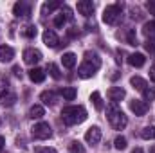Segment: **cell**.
<instances>
[{
    "label": "cell",
    "mask_w": 155,
    "mask_h": 153,
    "mask_svg": "<svg viewBox=\"0 0 155 153\" xmlns=\"http://www.w3.org/2000/svg\"><path fill=\"white\" fill-rule=\"evenodd\" d=\"M99 67H101L99 56L96 52H92V50H87L85 52V58H83V63L78 69V76L81 77V79H88V77H92L96 74V70Z\"/></svg>",
    "instance_id": "6da1fadb"
},
{
    "label": "cell",
    "mask_w": 155,
    "mask_h": 153,
    "mask_svg": "<svg viewBox=\"0 0 155 153\" xmlns=\"http://www.w3.org/2000/svg\"><path fill=\"white\" fill-rule=\"evenodd\" d=\"M61 119H63L65 124L74 126V124H79V122H83L87 119V110L83 106H74V105L72 106H65L61 110Z\"/></svg>",
    "instance_id": "7a4b0ae2"
},
{
    "label": "cell",
    "mask_w": 155,
    "mask_h": 153,
    "mask_svg": "<svg viewBox=\"0 0 155 153\" xmlns=\"http://www.w3.org/2000/svg\"><path fill=\"white\" fill-rule=\"evenodd\" d=\"M107 115H108V121H110V124H112L114 130H124V128H126L128 117H126L124 112L117 106V103H110V105H108Z\"/></svg>",
    "instance_id": "3957f363"
},
{
    "label": "cell",
    "mask_w": 155,
    "mask_h": 153,
    "mask_svg": "<svg viewBox=\"0 0 155 153\" xmlns=\"http://www.w3.org/2000/svg\"><path fill=\"white\" fill-rule=\"evenodd\" d=\"M123 15V5L121 4H112V5H107L105 11H103V22L108 24V25H116L119 22Z\"/></svg>",
    "instance_id": "277c9868"
},
{
    "label": "cell",
    "mask_w": 155,
    "mask_h": 153,
    "mask_svg": "<svg viewBox=\"0 0 155 153\" xmlns=\"http://www.w3.org/2000/svg\"><path fill=\"white\" fill-rule=\"evenodd\" d=\"M31 135H33V139L45 141V139H49L52 135V128L49 126V122H36L31 128Z\"/></svg>",
    "instance_id": "5b68a950"
},
{
    "label": "cell",
    "mask_w": 155,
    "mask_h": 153,
    "mask_svg": "<svg viewBox=\"0 0 155 153\" xmlns=\"http://www.w3.org/2000/svg\"><path fill=\"white\" fill-rule=\"evenodd\" d=\"M40 60H41V52L38 49H25L24 50V61L27 65H36Z\"/></svg>",
    "instance_id": "8992f818"
},
{
    "label": "cell",
    "mask_w": 155,
    "mask_h": 153,
    "mask_svg": "<svg viewBox=\"0 0 155 153\" xmlns=\"http://www.w3.org/2000/svg\"><path fill=\"white\" fill-rule=\"evenodd\" d=\"M130 110L135 115L143 117V115H146V112H148V105L143 99H134V101H130Z\"/></svg>",
    "instance_id": "52a82bcc"
},
{
    "label": "cell",
    "mask_w": 155,
    "mask_h": 153,
    "mask_svg": "<svg viewBox=\"0 0 155 153\" xmlns=\"http://www.w3.org/2000/svg\"><path fill=\"white\" fill-rule=\"evenodd\" d=\"M85 141H87L88 144H97V142L101 141V130H99V126L88 128L87 133H85Z\"/></svg>",
    "instance_id": "ba28073f"
},
{
    "label": "cell",
    "mask_w": 155,
    "mask_h": 153,
    "mask_svg": "<svg viewBox=\"0 0 155 153\" xmlns=\"http://www.w3.org/2000/svg\"><path fill=\"white\" fill-rule=\"evenodd\" d=\"M13 13H15V16H24V18H27L29 15H31V7H29V4H25V2H16L15 5H13Z\"/></svg>",
    "instance_id": "9c48e42d"
},
{
    "label": "cell",
    "mask_w": 155,
    "mask_h": 153,
    "mask_svg": "<svg viewBox=\"0 0 155 153\" xmlns=\"http://www.w3.org/2000/svg\"><path fill=\"white\" fill-rule=\"evenodd\" d=\"M107 96H108V99H110L112 103H119L121 99H124L126 92H124V88H121V86H112V88H108Z\"/></svg>",
    "instance_id": "30bf717a"
},
{
    "label": "cell",
    "mask_w": 155,
    "mask_h": 153,
    "mask_svg": "<svg viewBox=\"0 0 155 153\" xmlns=\"http://www.w3.org/2000/svg\"><path fill=\"white\" fill-rule=\"evenodd\" d=\"M43 43H45L47 47L54 49V47H58V43H60V38H58V34H56L54 31L47 29V31L43 33Z\"/></svg>",
    "instance_id": "8fae6325"
},
{
    "label": "cell",
    "mask_w": 155,
    "mask_h": 153,
    "mask_svg": "<svg viewBox=\"0 0 155 153\" xmlns=\"http://www.w3.org/2000/svg\"><path fill=\"white\" fill-rule=\"evenodd\" d=\"M78 11H79V15H83V16H90V15L94 13V4H92V0H79V2H78Z\"/></svg>",
    "instance_id": "7c38bea8"
},
{
    "label": "cell",
    "mask_w": 155,
    "mask_h": 153,
    "mask_svg": "<svg viewBox=\"0 0 155 153\" xmlns=\"http://www.w3.org/2000/svg\"><path fill=\"white\" fill-rule=\"evenodd\" d=\"M15 58V50L9 45H0V63H7Z\"/></svg>",
    "instance_id": "4fadbf2b"
},
{
    "label": "cell",
    "mask_w": 155,
    "mask_h": 153,
    "mask_svg": "<svg viewBox=\"0 0 155 153\" xmlns=\"http://www.w3.org/2000/svg\"><path fill=\"white\" fill-rule=\"evenodd\" d=\"M128 63H130L132 67L141 69V67L146 63V58H144V54H141V52H134V54H130V56H128Z\"/></svg>",
    "instance_id": "5bb4252c"
},
{
    "label": "cell",
    "mask_w": 155,
    "mask_h": 153,
    "mask_svg": "<svg viewBox=\"0 0 155 153\" xmlns=\"http://www.w3.org/2000/svg\"><path fill=\"white\" fill-rule=\"evenodd\" d=\"M29 79H31L33 83H41V81L45 79V70H43V69H38V67H33V69L29 70Z\"/></svg>",
    "instance_id": "9a60e30c"
},
{
    "label": "cell",
    "mask_w": 155,
    "mask_h": 153,
    "mask_svg": "<svg viewBox=\"0 0 155 153\" xmlns=\"http://www.w3.org/2000/svg\"><path fill=\"white\" fill-rule=\"evenodd\" d=\"M76 61H78V58H76L74 52H67V54H63V58H61V63H63L65 69H74Z\"/></svg>",
    "instance_id": "2e32d148"
},
{
    "label": "cell",
    "mask_w": 155,
    "mask_h": 153,
    "mask_svg": "<svg viewBox=\"0 0 155 153\" xmlns=\"http://www.w3.org/2000/svg\"><path fill=\"white\" fill-rule=\"evenodd\" d=\"M130 85L135 88V90H139V92H144L146 88H148V83L143 79V77H139V76H134L132 79H130Z\"/></svg>",
    "instance_id": "e0dca14e"
},
{
    "label": "cell",
    "mask_w": 155,
    "mask_h": 153,
    "mask_svg": "<svg viewBox=\"0 0 155 153\" xmlns=\"http://www.w3.org/2000/svg\"><path fill=\"white\" fill-rule=\"evenodd\" d=\"M40 99L43 101V105H49V106H52V105L56 103V94H54L52 90H45V92H41Z\"/></svg>",
    "instance_id": "ac0fdd59"
},
{
    "label": "cell",
    "mask_w": 155,
    "mask_h": 153,
    "mask_svg": "<svg viewBox=\"0 0 155 153\" xmlns=\"http://www.w3.org/2000/svg\"><path fill=\"white\" fill-rule=\"evenodd\" d=\"M43 115H45V108L41 105H33L29 108V117L31 119H41Z\"/></svg>",
    "instance_id": "d6986e66"
},
{
    "label": "cell",
    "mask_w": 155,
    "mask_h": 153,
    "mask_svg": "<svg viewBox=\"0 0 155 153\" xmlns=\"http://www.w3.org/2000/svg\"><path fill=\"white\" fill-rule=\"evenodd\" d=\"M60 94H61V97H63L65 101H74L76 96H78V90L74 88V86H67V88H63Z\"/></svg>",
    "instance_id": "ffe728a7"
},
{
    "label": "cell",
    "mask_w": 155,
    "mask_h": 153,
    "mask_svg": "<svg viewBox=\"0 0 155 153\" xmlns=\"http://www.w3.org/2000/svg\"><path fill=\"white\" fill-rule=\"evenodd\" d=\"M90 101H92V105H94V108H96V110H99V112L103 110V106H105V105H103V99H101V94H99V92H92Z\"/></svg>",
    "instance_id": "44dd1931"
},
{
    "label": "cell",
    "mask_w": 155,
    "mask_h": 153,
    "mask_svg": "<svg viewBox=\"0 0 155 153\" xmlns=\"http://www.w3.org/2000/svg\"><path fill=\"white\" fill-rule=\"evenodd\" d=\"M63 4H60V2H47V4H43V7H41V15H47V13H52L54 9H58V7H61Z\"/></svg>",
    "instance_id": "7402d4cb"
},
{
    "label": "cell",
    "mask_w": 155,
    "mask_h": 153,
    "mask_svg": "<svg viewBox=\"0 0 155 153\" xmlns=\"http://www.w3.org/2000/svg\"><path fill=\"white\" fill-rule=\"evenodd\" d=\"M143 33H144L148 38L155 36V20H152V22H146V24L143 25Z\"/></svg>",
    "instance_id": "603a6c76"
},
{
    "label": "cell",
    "mask_w": 155,
    "mask_h": 153,
    "mask_svg": "<svg viewBox=\"0 0 155 153\" xmlns=\"http://www.w3.org/2000/svg\"><path fill=\"white\" fill-rule=\"evenodd\" d=\"M141 137H143L144 141L155 139V126H146V128H143V132H141Z\"/></svg>",
    "instance_id": "cb8c5ba5"
},
{
    "label": "cell",
    "mask_w": 155,
    "mask_h": 153,
    "mask_svg": "<svg viewBox=\"0 0 155 153\" xmlns=\"http://www.w3.org/2000/svg\"><path fill=\"white\" fill-rule=\"evenodd\" d=\"M69 153H85V146L79 141H72L69 144Z\"/></svg>",
    "instance_id": "d4e9b609"
},
{
    "label": "cell",
    "mask_w": 155,
    "mask_h": 153,
    "mask_svg": "<svg viewBox=\"0 0 155 153\" xmlns=\"http://www.w3.org/2000/svg\"><path fill=\"white\" fill-rule=\"evenodd\" d=\"M47 70H49V74H51V76L54 77L56 81H58V79H61V72H60V67H58L56 63H49Z\"/></svg>",
    "instance_id": "484cf974"
},
{
    "label": "cell",
    "mask_w": 155,
    "mask_h": 153,
    "mask_svg": "<svg viewBox=\"0 0 155 153\" xmlns=\"http://www.w3.org/2000/svg\"><path fill=\"white\" fill-rule=\"evenodd\" d=\"M36 33H38V29H36V25H27V27H24V33H22V34H24V36H25V38H35V36H36Z\"/></svg>",
    "instance_id": "4316f807"
},
{
    "label": "cell",
    "mask_w": 155,
    "mask_h": 153,
    "mask_svg": "<svg viewBox=\"0 0 155 153\" xmlns=\"http://www.w3.org/2000/svg\"><path fill=\"white\" fill-rule=\"evenodd\" d=\"M7 92H9V81L0 77V97H5Z\"/></svg>",
    "instance_id": "83f0119b"
},
{
    "label": "cell",
    "mask_w": 155,
    "mask_h": 153,
    "mask_svg": "<svg viewBox=\"0 0 155 153\" xmlns=\"http://www.w3.org/2000/svg\"><path fill=\"white\" fill-rule=\"evenodd\" d=\"M65 24H67V18H65V15H63V13H58V15L54 16V25L61 29Z\"/></svg>",
    "instance_id": "f1b7e54d"
},
{
    "label": "cell",
    "mask_w": 155,
    "mask_h": 153,
    "mask_svg": "<svg viewBox=\"0 0 155 153\" xmlns=\"http://www.w3.org/2000/svg\"><path fill=\"white\" fill-rule=\"evenodd\" d=\"M114 146H116V150H124L126 148V139L124 137H116V141H114Z\"/></svg>",
    "instance_id": "f546056e"
},
{
    "label": "cell",
    "mask_w": 155,
    "mask_h": 153,
    "mask_svg": "<svg viewBox=\"0 0 155 153\" xmlns=\"http://www.w3.org/2000/svg\"><path fill=\"white\" fill-rule=\"evenodd\" d=\"M144 49L148 50V52H152L153 54L155 52V38H148L146 41H144Z\"/></svg>",
    "instance_id": "4dcf8cb0"
},
{
    "label": "cell",
    "mask_w": 155,
    "mask_h": 153,
    "mask_svg": "<svg viewBox=\"0 0 155 153\" xmlns=\"http://www.w3.org/2000/svg\"><path fill=\"white\" fill-rule=\"evenodd\" d=\"M126 40H128V43H130V45H137V34H135V31H134V29H130V31H128Z\"/></svg>",
    "instance_id": "1f68e13d"
},
{
    "label": "cell",
    "mask_w": 155,
    "mask_h": 153,
    "mask_svg": "<svg viewBox=\"0 0 155 153\" xmlns=\"http://www.w3.org/2000/svg\"><path fill=\"white\" fill-rule=\"evenodd\" d=\"M60 13H63L67 20H71V18H72V9H71L69 5H61V7H60Z\"/></svg>",
    "instance_id": "d6a6232c"
},
{
    "label": "cell",
    "mask_w": 155,
    "mask_h": 153,
    "mask_svg": "<svg viewBox=\"0 0 155 153\" xmlns=\"http://www.w3.org/2000/svg\"><path fill=\"white\" fill-rule=\"evenodd\" d=\"M146 9H148V13H150V15H153V16H155V2H153V0L146 2Z\"/></svg>",
    "instance_id": "836d02e7"
},
{
    "label": "cell",
    "mask_w": 155,
    "mask_h": 153,
    "mask_svg": "<svg viewBox=\"0 0 155 153\" xmlns=\"http://www.w3.org/2000/svg\"><path fill=\"white\" fill-rule=\"evenodd\" d=\"M35 153H58L54 148H36Z\"/></svg>",
    "instance_id": "e575fe53"
},
{
    "label": "cell",
    "mask_w": 155,
    "mask_h": 153,
    "mask_svg": "<svg viewBox=\"0 0 155 153\" xmlns=\"http://www.w3.org/2000/svg\"><path fill=\"white\" fill-rule=\"evenodd\" d=\"M143 94H144V99H146V101L153 99V96H155V92H153V90H150V88H146V90H144Z\"/></svg>",
    "instance_id": "d590c367"
},
{
    "label": "cell",
    "mask_w": 155,
    "mask_h": 153,
    "mask_svg": "<svg viewBox=\"0 0 155 153\" xmlns=\"http://www.w3.org/2000/svg\"><path fill=\"white\" fill-rule=\"evenodd\" d=\"M15 101H16V96H13V94H11V96H9V97H7L5 101H4V105L11 106V105H15Z\"/></svg>",
    "instance_id": "8d00e7d4"
},
{
    "label": "cell",
    "mask_w": 155,
    "mask_h": 153,
    "mask_svg": "<svg viewBox=\"0 0 155 153\" xmlns=\"http://www.w3.org/2000/svg\"><path fill=\"white\" fill-rule=\"evenodd\" d=\"M13 74L16 77H22V69H20L18 65H15V67H13Z\"/></svg>",
    "instance_id": "74e56055"
},
{
    "label": "cell",
    "mask_w": 155,
    "mask_h": 153,
    "mask_svg": "<svg viewBox=\"0 0 155 153\" xmlns=\"http://www.w3.org/2000/svg\"><path fill=\"white\" fill-rule=\"evenodd\" d=\"M132 13H134V18H141V11H139V9L132 7Z\"/></svg>",
    "instance_id": "f35d334b"
},
{
    "label": "cell",
    "mask_w": 155,
    "mask_h": 153,
    "mask_svg": "<svg viewBox=\"0 0 155 153\" xmlns=\"http://www.w3.org/2000/svg\"><path fill=\"white\" fill-rule=\"evenodd\" d=\"M150 79H152V81H155V65L150 69Z\"/></svg>",
    "instance_id": "ab89813d"
},
{
    "label": "cell",
    "mask_w": 155,
    "mask_h": 153,
    "mask_svg": "<svg viewBox=\"0 0 155 153\" xmlns=\"http://www.w3.org/2000/svg\"><path fill=\"white\" fill-rule=\"evenodd\" d=\"M4 144H5V139H4V137H2V135H0V150H2V148H4Z\"/></svg>",
    "instance_id": "60d3db41"
},
{
    "label": "cell",
    "mask_w": 155,
    "mask_h": 153,
    "mask_svg": "<svg viewBox=\"0 0 155 153\" xmlns=\"http://www.w3.org/2000/svg\"><path fill=\"white\" fill-rule=\"evenodd\" d=\"M132 153H144V151H143V148H135Z\"/></svg>",
    "instance_id": "b9f144b4"
},
{
    "label": "cell",
    "mask_w": 155,
    "mask_h": 153,
    "mask_svg": "<svg viewBox=\"0 0 155 153\" xmlns=\"http://www.w3.org/2000/svg\"><path fill=\"white\" fill-rule=\"evenodd\" d=\"M150 153H155V144L152 146V148H150Z\"/></svg>",
    "instance_id": "7bdbcfd3"
},
{
    "label": "cell",
    "mask_w": 155,
    "mask_h": 153,
    "mask_svg": "<svg viewBox=\"0 0 155 153\" xmlns=\"http://www.w3.org/2000/svg\"><path fill=\"white\" fill-rule=\"evenodd\" d=\"M0 124H2V121H0Z\"/></svg>",
    "instance_id": "ee69618b"
}]
</instances>
